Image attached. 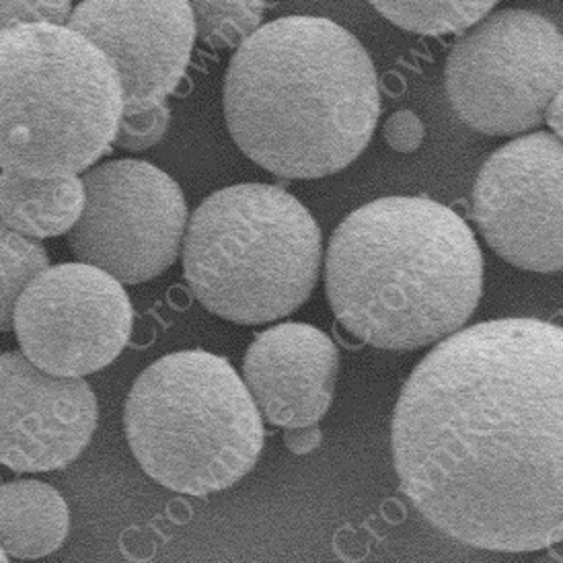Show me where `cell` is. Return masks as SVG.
Returning a JSON list of instances; mask_svg holds the SVG:
<instances>
[{"label":"cell","mask_w":563,"mask_h":563,"mask_svg":"<svg viewBox=\"0 0 563 563\" xmlns=\"http://www.w3.org/2000/svg\"><path fill=\"white\" fill-rule=\"evenodd\" d=\"M2 465L16 473L63 470L89 446L97 399L80 376L52 375L23 352L0 358Z\"/></svg>","instance_id":"cell-12"},{"label":"cell","mask_w":563,"mask_h":563,"mask_svg":"<svg viewBox=\"0 0 563 563\" xmlns=\"http://www.w3.org/2000/svg\"><path fill=\"white\" fill-rule=\"evenodd\" d=\"M321 229L288 191L241 184L208 196L184 239V276L206 311L239 325L295 313L319 278Z\"/></svg>","instance_id":"cell-5"},{"label":"cell","mask_w":563,"mask_h":563,"mask_svg":"<svg viewBox=\"0 0 563 563\" xmlns=\"http://www.w3.org/2000/svg\"><path fill=\"white\" fill-rule=\"evenodd\" d=\"M395 27L418 35L467 32L500 0H368Z\"/></svg>","instance_id":"cell-16"},{"label":"cell","mask_w":563,"mask_h":563,"mask_svg":"<svg viewBox=\"0 0 563 563\" xmlns=\"http://www.w3.org/2000/svg\"><path fill=\"white\" fill-rule=\"evenodd\" d=\"M198 33L217 49L239 47L262 27L266 0H189Z\"/></svg>","instance_id":"cell-17"},{"label":"cell","mask_w":563,"mask_h":563,"mask_svg":"<svg viewBox=\"0 0 563 563\" xmlns=\"http://www.w3.org/2000/svg\"><path fill=\"white\" fill-rule=\"evenodd\" d=\"M426 128L418 113L411 110L395 111L385 124V141L397 153H413L422 146Z\"/></svg>","instance_id":"cell-21"},{"label":"cell","mask_w":563,"mask_h":563,"mask_svg":"<svg viewBox=\"0 0 563 563\" xmlns=\"http://www.w3.org/2000/svg\"><path fill=\"white\" fill-rule=\"evenodd\" d=\"M473 219L508 264L563 272L562 139L534 132L492 153L473 186Z\"/></svg>","instance_id":"cell-10"},{"label":"cell","mask_w":563,"mask_h":563,"mask_svg":"<svg viewBox=\"0 0 563 563\" xmlns=\"http://www.w3.org/2000/svg\"><path fill=\"white\" fill-rule=\"evenodd\" d=\"M245 380L217 354L173 352L128 393L125 439L142 471L188 496L229 489L264 449V420Z\"/></svg>","instance_id":"cell-6"},{"label":"cell","mask_w":563,"mask_h":563,"mask_svg":"<svg viewBox=\"0 0 563 563\" xmlns=\"http://www.w3.org/2000/svg\"><path fill=\"white\" fill-rule=\"evenodd\" d=\"M2 549L15 560H40L54 553L68 534V506L52 485L21 479L2 485Z\"/></svg>","instance_id":"cell-15"},{"label":"cell","mask_w":563,"mask_h":563,"mask_svg":"<svg viewBox=\"0 0 563 563\" xmlns=\"http://www.w3.org/2000/svg\"><path fill=\"white\" fill-rule=\"evenodd\" d=\"M335 376V344L307 323L260 333L243 361V380L264 420L286 430L314 426L328 413Z\"/></svg>","instance_id":"cell-13"},{"label":"cell","mask_w":563,"mask_h":563,"mask_svg":"<svg viewBox=\"0 0 563 563\" xmlns=\"http://www.w3.org/2000/svg\"><path fill=\"white\" fill-rule=\"evenodd\" d=\"M286 446L297 454H307L314 451L321 444V432L314 426L305 428H288L284 434Z\"/></svg>","instance_id":"cell-22"},{"label":"cell","mask_w":563,"mask_h":563,"mask_svg":"<svg viewBox=\"0 0 563 563\" xmlns=\"http://www.w3.org/2000/svg\"><path fill=\"white\" fill-rule=\"evenodd\" d=\"M456 118L487 136H515L545 120L563 89V33L548 16L504 9L459 33L446 68Z\"/></svg>","instance_id":"cell-7"},{"label":"cell","mask_w":563,"mask_h":563,"mask_svg":"<svg viewBox=\"0 0 563 563\" xmlns=\"http://www.w3.org/2000/svg\"><path fill=\"white\" fill-rule=\"evenodd\" d=\"M545 122L555 132V136H560L563 141V89L549 103L548 111H545Z\"/></svg>","instance_id":"cell-23"},{"label":"cell","mask_w":563,"mask_h":563,"mask_svg":"<svg viewBox=\"0 0 563 563\" xmlns=\"http://www.w3.org/2000/svg\"><path fill=\"white\" fill-rule=\"evenodd\" d=\"M2 169L27 177L87 172L110 151L124 118V89L106 52L56 23L0 35Z\"/></svg>","instance_id":"cell-4"},{"label":"cell","mask_w":563,"mask_h":563,"mask_svg":"<svg viewBox=\"0 0 563 563\" xmlns=\"http://www.w3.org/2000/svg\"><path fill=\"white\" fill-rule=\"evenodd\" d=\"M482 290L484 255L473 231L432 198L364 203L329 241V305L342 328L380 350L446 340L470 321Z\"/></svg>","instance_id":"cell-3"},{"label":"cell","mask_w":563,"mask_h":563,"mask_svg":"<svg viewBox=\"0 0 563 563\" xmlns=\"http://www.w3.org/2000/svg\"><path fill=\"white\" fill-rule=\"evenodd\" d=\"M82 181L87 203L68 231L79 262L122 284L155 280L177 262L188 203L173 177L146 161L122 158L89 169Z\"/></svg>","instance_id":"cell-8"},{"label":"cell","mask_w":563,"mask_h":563,"mask_svg":"<svg viewBox=\"0 0 563 563\" xmlns=\"http://www.w3.org/2000/svg\"><path fill=\"white\" fill-rule=\"evenodd\" d=\"M222 99L243 155L284 179L342 172L380 115L368 49L328 16H280L251 33L229 63Z\"/></svg>","instance_id":"cell-2"},{"label":"cell","mask_w":563,"mask_h":563,"mask_svg":"<svg viewBox=\"0 0 563 563\" xmlns=\"http://www.w3.org/2000/svg\"><path fill=\"white\" fill-rule=\"evenodd\" d=\"M169 122H172V110L165 103H158L155 108L136 111V113H124L113 144L130 153H141L163 141Z\"/></svg>","instance_id":"cell-19"},{"label":"cell","mask_w":563,"mask_h":563,"mask_svg":"<svg viewBox=\"0 0 563 563\" xmlns=\"http://www.w3.org/2000/svg\"><path fill=\"white\" fill-rule=\"evenodd\" d=\"M401 492L470 548L563 543V328L496 319L430 350L391 426Z\"/></svg>","instance_id":"cell-1"},{"label":"cell","mask_w":563,"mask_h":563,"mask_svg":"<svg viewBox=\"0 0 563 563\" xmlns=\"http://www.w3.org/2000/svg\"><path fill=\"white\" fill-rule=\"evenodd\" d=\"M2 30L27 23L68 25L73 15V0H0Z\"/></svg>","instance_id":"cell-20"},{"label":"cell","mask_w":563,"mask_h":563,"mask_svg":"<svg viewBox=\"0 0 563 563\" xmlns=\"http://www.w3.org/2000/svg\"><path fill=\"white\" fill-rule=\"evenodd\" d=\"M2 229L32 239L68 233L80 219L87 189L77 175L27 177L2 169Z\"/></svg>","instance_id":"cell-14"},{"label":"cell","mask_w":563,"mask_h":563,"mask_svg":"<svg viewBox=\"0 0 563 563\" xmlns=\"http://www.w3.org/2000/svg\"><path fill=\"white\" fill-rule=\"evenodd\" d=\"M49 267L46 251L32 236L2 229V329H13L15 307L42 272Z\"/></svg>","instance_id":"cell-18"},{"label":"cell","mask_w":563,"mask_h":563,"mask_svg":"<svg viewBox=\"0 0 563 563\" xmlns=\"http://www.w3.org/2000/svg\"><path fill=\"white\" fill-rule=\"evenodd\" d=\"M68 27L108 54L124 113L165 103L188 73L198 33L189 0H80Z\"/></svg>","instance_id":"cell-11"},{"label":"cell","mask_w":563,"mask_h":563,"mask_svg":"<svg viewBox=\"0 0 563 563\" xmlns=\"http://www.w3.org/2000/svg\"><path fill=\"white\" fill-rule=\"evenodd\" d=\"M132 323L122 282L82 262L47 267L21 295L13 317L21 352L60 376L106 368L122 354Z\"/></svg>","instance_id":"cell-9"}]
</instances>
